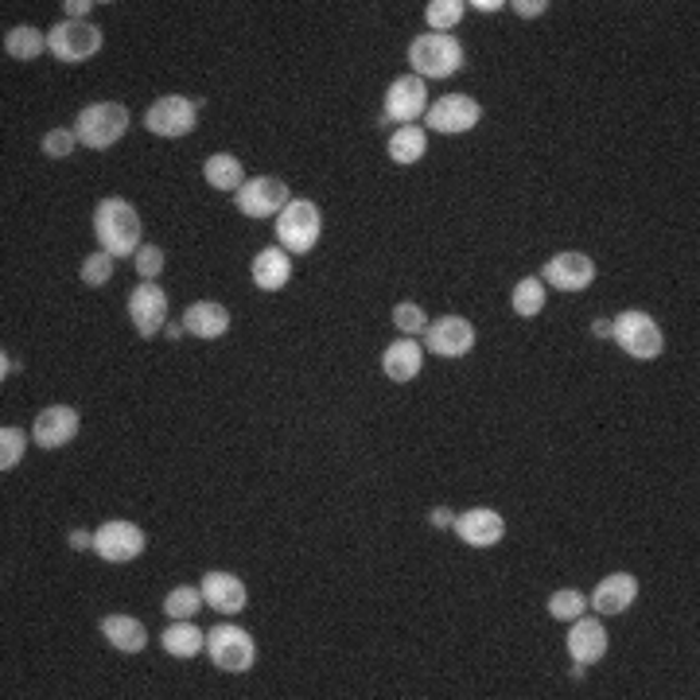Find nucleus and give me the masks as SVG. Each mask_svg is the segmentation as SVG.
<instances>
[{
	"label": "nucleus",
	"instance_id": "obj_11",
	"mask_svg": "<svg viewBox=\"0 0 700 700\" xmlns=\"http://www.w3.org/2000/svg\"><path fill=\"white\" fill-rule=\"evenodd\" d=\"M238 211L250 218H277L284 206L292 203L289 199V183L277 176H257V179H245L242 191H238Z\"/></svg>",
	"mask_w": 700,
	"mask_h": 700
},
{
	"label": "nucleus",
	"instance_id": "obj_2",
	"mask_svg": "<svg viewBox=\"0 0 700 700\" xmlns=\"http://www.w3.org/2000/svg\"><path fill=\"white\" fill-rule=\"evenodd\" d=\"M409 66L417 78H451L463 66V43L440 31L417 36L409 47Z\"/></svg>",
	"mask_w": 700,
	"mask_h": 700
},
{
	"label": "nucleus",
	"instance_id": "obj_19",
	"mask_svg": "<svg viewBox=\"0 0 700 700\" xmlns=\"http://www.w3.org/2000/svg\"><path fill=\"white\" fill-rule=\"evenodd\" d=\"M199 588H203L206 607L218 611V615H238V611H245V584L238 576H230V572H206Z\"/></svg>",
	"mask_w": 700,
	"mask_h": 700
},
{
	"label": "nucleus",
	"instance_id": "obj_36",
	"mask_svg": "<svg viewBox=\"0 0 700 700\" xmlns=\"http://www.w3.org/2000/svg\"><path fill=\"white\" fill-rule=\"evenodd\" d=\"M75 144H78V137L71 129H51L43 137V156L63 160V156H71V152H75Z\"/></svg>",
	"mask_w": 700,
	"mask_h": 700
},
{
	"label": "nucleus",
	"instance_id": "obj_22",
	"mask_svg": "<svg viewBox=\"0 0 700 700\" xmlns=\"http://www.w3.org/2000/svg\"><path fill=\"white\" fill-rule=\"evenodd\" d=\"M183 327L187 335L195 339H222L230 331V311L222 304H215V300H199V304H191L183 311Z\"/></svg>",
	"mask_w": 700,
	"mask_h": 700
},
{
	"label": "nucleus",
	"instance_id": "obj_27",
	"mask_svg": "<svg viewBox=\"0 0 700 700\" xmlns=\"http://www.w3.org/2000/svg\"><path fill=\"white\" fill-rule=\"evenodd\" d=\"M164 650L171 658H195L199 650H206V635L191 619H171V626L164 631Z\"/></svg>",
	"mask_w": 700,
	"mask_h": 700
},
{
	"label": "nucleus",
	"instance_id": "obj_23",
	"mask_svg": "<svg viewBox=\"0 0 700 700\" xmlns=\"http://www.w3.org/2000/svg\"><path fill=\"white\" fill-rule=\"evenodd\" d=\"M292 277V257L289 250H280V245H269L253 257V284L262 292H280L289 284Z\"/></svg>",
	"mask_w": 700,
	"mask_h": 700
},
{
	"label": "nucleus",
	"instance_id": "obj_25",
	"mask_svg": "<svg viewBox=\"0 0 700 700\" xmlns=\"http://www.w3.org/2000/svg\"><path fill=\"white\" fill-rule=\"evenodd\" d=\"M393 164H420L424 152H429V129H420V125H397L385 144Z\"/></svg>",
	"mask_w": 700,
	"mask_h": 700
},
{
	"label": "nucleus",
	"instance_id": "obj_42",
	"mask_svg": "<svg viewBox=\"0 0 700 700\" xmlns=\"http://www.w3.org/2000/svg\"><path fill=\"white\" fill-rule=\"evenodd\" d=\"M591 335L611 339V319H596V323H591Z\"/></svg>",
	"mask_w": 700,
	"mask_h": 700
},
{
	"label": "nucleus",
	"instance_id": "obj_21",
	"mask_svg": "<svg viewBox=\"0 0 700 700\" xmlns=\"http://www.w3.org/2000/svg\"><path fill=\"white\" fill-rule=\"evenodd\" d=\"M420 366H424V343H417V339L402 335L397 343L385 346L382 370L390 382H412L420 373Z\"/></svg>",
	"mask_w": 700,
	"mask_h": 700
},
{
	"label": "nucleus",
	"instance_id": "obj_38",
	"mask_svg": "<svg viewBox=\"0 0 700 700\" xmlns=\"http://www.w3.org/2000/svg\"><path fill=\"white\" fill-rule=\"evenodd\" d=\"M510 9L518 12L522 20H537V16H545V9H549V0H513Z\"/></svg>",
	"mask_w": 700,
	"mask_h": 700
},
{
	"label": "nucleus",
	"instance_id": "obj_13",
	"mask_svg": "<svg viewBox=\"0 0 700 700\" xmlns=\"http://www.w3.org/2000/svg\"><path fill=\"white\" fill-rule=\"evenodd\" d=\"M129 319H132V327H137L140 339L160 335V331L168 327V296H164V289H156L152 280H144L140 289H132Z\"/></svg>",
	"mask_w": 700,
	"mask_h": 700
},
{
	"label": "nucleus",
	"instance_id": "obj_45",
	"mask_svg": "<svg viewBox=\"0 0 700 700\" xmlns=\"http://www.w3.org/2000/svg\"><path fill=\"white\" fill-rule=\"evenodd\" d=\"M12 370H20V362H12V358L4 355V362H0V373H4V378H9Z\"/></svg>",
	"mask_w": 700,
	"mask_h": 700
},
{
	"label": "nucleus",
	"instance_id": "obj_14",
	"mask_svg": "<svg viewBox=\"0 0 700 700\" xmlns=\"http://www.w3.org/2000/svg\"><path fill=\"white\" fill-rule=\"evenodd\" d=\"M471 346H475V327L463 316H444L424 327V351L440 358H463Z\"/></svg>",
	"mask_w": 700,
	"mask_h": 700
},
{
	"label": "nucleus",
	"instance_id": "obj_3",
	"mask_svg": "<svg viewBox=\"0 0 700 700\" xmlns=\"http://www.w3.org/2000/svg\"><path fill=\"white\" fill-rule=\"evenodd\" d=\"M129 129V110L122 102H93L78 113L75 137L86 149H113Z\"/></svg>",
	"mask_w": 700,
	"mask_h": 700
},
{
	"label": "nucleus",
	"instance_id": "obj_9",
	"mask_svg": "<svg viewBox=\"0 0 700 700\" xmlns=\"http://www.w3.org/2000/svg\"><path fill=\"white\" fill-rule=\"evenodd\" d=\"M199 122V102H191V98H183V93H168V98H156V102L149 105V113H144V125H149V132H156V137H187V132L195 129Z\"/></svg>",
	"mask_w": 700,
	"mask_h": 700
},
{
	"label": "nucleus",
	"instance_id": "obj_39",
	"mask_svg": "<svg viewBox=\"0 0 700 700\" xmlns=\"http://www.w3.org/2000/svg\"><path fill=\"white\" fill-rule=\"evenodd\" d=\"M63 9H66V16H71V20H82L86 12L93 9V4H90V0H66Z\"/></svg>",
	"mask_w": 700,
	"mask_h": 700
},
{
	"label": "nucleus",
	"instance_id": "obj_17",
	"mask_svg": "<svg viewBox=\"0 0 700 700\" xmlns=\"http://www.w3.org/2000/svg\"><path fill=\"white\" fill-rule=\"evenodd\" d=\"M78 436V412L71 405H51L36 417V429H31V440L39 448H63Z\"/></svg>",
	"mask_w": 700,
	"mask_h": 700
},
{
	"label": "nucleus",
	"instance_id": "obj_43",
	"mask_svg": "<svg viewBox=\"0 0 700 700\" xmlns=\"http://www.w3.org/2000/svg\"><path fill=\"white\" fill-rule=\"evenodd\" d=\"M475 9L479 12H498V9H506V4H498V0H475Z\"/></svg>",
	"mask_w": 700,
	"mask_h": 700
},
{
	"label": "nucleus",
	"instance_id": "obj_26",
	"mask_svg": "<svg viewBox=\"0 0 700 700\" xmlns=\"http://www.w3.org/2000/svg\"><path fill=\"white\" fill-rule=\"evenodd\" d=\"M203 176H206V183L215 187V191H226V195H238V191H242V183H245L242 160L230 156V152H215V156L206 160Z\"/></svg>",
	"mask_w": 700,
	"mask_h": 700
},
{
	"label": "nucleus",
	"instance_id": "obj_31",
	"mask_svg": "<svg viewBox=\"0 0 700 700\" xmlns=\"http://www.w3.org/2000/svg\"><path fill=\"white\" fill-rule=\"evenodd\" d=\"M463 0H432L429 9H424V20H429V28L440 31V36H448L456 28L459 20H463Z\"/></svg>",
	"mask_w": 700,
	"mask_h": 700
},
{
	"label": "nucleus",
	"instance_id": "obj_41",
	"mask_svg": "<svg viewBox=\"0 0 700 700\" xmlns=\"http://www.w3.org/2000/svg\"><path fill=\"white\" fill-rule=\"evenodd\" d=\"M432 525H436V530H448L451 522H456V518H451V510L448 506H444V510H432V518H429Z\"/></svg>",
	"mask_w": 700,
	"mask_h": 700
},
{
	"label": "nucleus",
	"instance_id": "obj_4",
	"mask_svg": "<svg viewBox=\"0 0 700 700\" xmlns=\"http://www.w3.org/2000/svg\"><path fill=\"white\" fill-rule=\"evenodd\" d=\"M611 339H615L631 358H638V362H650V358H658L665 351L662 327L638 308L611 319Z\"/></svg>",
	"mask_w": 700,
	"mask_h": 700
},
{
	"label": "nucleus",
	"instance_id": "obj_6",
	"mask_svg": "<svg viewBox=\"0 0 700 700\" xmlns=\"http://www.w3.org/2000/svg\"><path fill=\"white\" fill-rule=\"evenodd\" d=\"M206 653H211V662H215L218 670L245 673V670H253V662H257V642H253L250 631H242V626L222 623L206 635Z\"/></svg>",
	"mask_w": 700,
	"mask_h": 700
},
{
	"label": "nucleus",
	"instance_id": "obj_44",
	"mask_svg": "<svg viewBox=\"0 0 700 700\" xmlns=\"http://www.w3.org/2000/svg\"><path fill=\"white\" fill-rule=\"evenodd\" d=\"M183 331H187L183 323H168V327H164V335H168V339H179V335H183Z\"/></svg>",
	"mask_w": 700,
	"mask_h": 700
},
{
	"label": "nucleus",
	"instance_id": "obj_10",
	"mask_svg": "<svg viewBox=\"0 0 700 700\" xmlns=\"http://www.w3.org/2000/svg\"><path fill=\"white\" fill-rule=\"evenodd\" d=\"M429 113V82L417 75H402L393 78L390 90H385V110L382 122H397V125H417V117Z\"/></svg>",
	"mask_w": 700,
	"mask_h": 700
},
{
	"label": "nucleus",
	"instance_id": "obj_18",
	"mask_svg": "<svg viewBox=\"0 0 700 700\" xmlns=\"http://www.w3.org/2000/svg\"><path fill=\"white\" fill-rule=\"evenodd\" d=\"M635 599H638V580L631 572H611V576L596 584L588 603L596 607L599 615H623Z\"/></svg>",
	"mask_w": 700,
	"mask_h": 700
},
{
	"label": "nucleus",
	"instance_id": "obj_5",
	"mask_svg": "<svg viewBox=\"0 0 700 700\" xmlns=\"http://www.w3.org/2000/svg\"><path fill=\"white\" fill-rule=\"evenodd\" d=\"M319 233H323V215H319V206L308 203V199H292V203L277 215L280 250L308 253L311 245L319 242Z\"/></svg>",
	"mask_w": 700,
	"mask_h": 700
},
{
	"label": "nucleus",
	"instance_id": "obj_15",
	"mask_svg": "<svg viewBox=\"0 0 700 700\" xmlns=\"http://www.w3.org/2000/svg\"><path fill=\"white\" fill-rule=\"evenodd\" d=\"M451 530H456V537L463 545H471V549H491V545L502 542L506 533V522L498 510H486V506H475V510L459 513L456 522H451Z\"/></svg>",
	"mask_w": 700,
	"mask_h": 700
},
{
	"label": "nucleus",
	"instance_id": "obj_30",
	"mask_svg": "<svg viewBox=\"0 0 700 700\" xmlns=\"http://www.w3.org/2000/svg\"><path fill=\"white\" fill-rule=\"evenodd\" d=\"M4 51H9L12 59H36L39 51H47V36H39V28H28V24H20V28H12L9 36H4Z\"/></svg>",
	"mask_w": 700,
	"mask_h": 700
},
{
	"label": "nucleus",
	"instance_id": "obj_24",
	"mask_svg": "<svg viewBox=\"0 0 700 700\" xmlns=\"http://www.w3.org/2000/svg\"><path fill=\"white\" fill-rule=\"evenodd\" d=\"M102 635L110 638V646H117V650H125V653H140L149 646V631H144V623L132 615H105Z\"/></svg>",
	"mask_w": 700,
	"mask_h": 700
},
{
	"label": "nucleus",
	"instance_id": "obj_1",
	"mask_svg": "<svg viewBox=\"0 0 700 700\" xmlns=\"http://www.w3.org/2000/svg\"><path fill=\"white\" fill-rule=\"evenodd\" d=\"M93 233L110 257H137L140 242V215L125 199H102L93 211Z\"/></svg>",
	"mask_w": 700,
	"mask_h": 700
},
{
	"label": "nucleus",
	"instance_id": "obj_33",
	"mask_svg": "<svg viewBox=\"0 0 700 700\" xmlns=\"http://www.w3.org/2000/svg\"><path fill=\"white\" fill-rule=\"evenodd\" d=\"M24 451H28V432L9 429V424H4V429H0V471L9 475L12 467L24 459Z\"/></svg>",
	"mask_w": 700,
	"mask_h": 700
},
{
	"label": "nucleus",
	"instance_id": "obj_20",
	"mask_svg": "<svg viewBox=\"0 0 700 700\" xmlns=\"http://www.w3.org/2000/svg\"><path fill=\"white\" fill-rule=\"evenodd\" d=\"M569 653L572 662L580 665H596L599 658L607 653V626L599 619H572V631H569Z\"/></svg>",
	"mask_w": 700,
	"mask_h": 700
},
{
	"label": "nucleus",
	"instance_id": "obj_12",
	"mask_svg": "<svg viewBox=\"0 0 700 700\" xmlns=\"http://www.w3.org/2000/svg\"><path fill=\"white\" fill-rule=\"evenodd\" d=\"M144 545H149V537H144V530L132 522H105L102 530L93 533V552L102 560H110V564L137 560L140 552H144Z\"/></svg>",
	"mask_w": 700,
	"mask_h": 700
},
{
	"label": "nucleus",
	"instance_id": "obj_32",
	"mask_svg": "<svg viewBox=\"0 0 700 700\" xmlns=\"http://www.w3.org/2000/svg\"><path fill=\"white\" fill-rule=\"evenodd\" d=\"M588 611V596L576 588H560L549 596V615L560 619V623H572V619H580Z\"/></svg>",
	"mask_w": 700,
	"mask_h": 700
},
{
	"label": "nucleus",
	"instance_id": "obj_8",
	"mask_svg": "<svg viewBox=\"0 0 700 700\" xmlns=\"http://www.w3.org/2000/svg\"><path fill=\"white\" fill-rule=\"evenodd\" d=\"M479 122H483V105L467 93H444L440 102H429V113H424L429 132H448V137L471 132Z\"/></svg>",
	"mask_w": 700,
	"mask_h": 700
},
{
	"label": "nucleus",
	"instance_id": "obj_37",
	"mask_svg": "<svg viewBox=\"0 0 700 700\" xmlns=\"http://www.w3.org/2000/svg\"><path fill=\"white\" fill-rule=\"evenodd\" d=\"M132 265H137L140 277L152 280L156 272H164V250H160V245H140L137 257H132Z\"/></svg>",
	"mask_w": 700,
	"mask_h": 700
},
{
	"label": "nucleus",
	"instance_id": "obj_35",
	"mask_svg": "<svg viewBox=\"0 0 700 700\" xmlns=\"http://www.w3.org/2000/svg\"><path fill=\"white\" fill-rule=\"evenodd\" d=\"M393 323H397V331L409 339L424 335V327H429V316H424V308L420 304H397L393 308Z\"/></svg>",
	"mask_w": 700,
	"mask_h": 700
},
{
	"label": "nucleus",
	"instance_id": "obj_29",
	"mask_svg": "<svg viewBox=\"0 0 700 700\" xmlns=\"http://www.w3.org/2000/svg\"><path fill=\"white\" fill-rule=\"evenodd\" d=\"M203 603H206L203 588H195V584H179V588H171L168 599H164V615L168 619H195Z\"/></svg>",
	"mask_w": 700,
	"mask_h": 700
},
{
	"label": "nucleus",
	"instance_id": "obj_7",
	"mask_svg": "<svg viewBox=\"0 0 700 700\" xmlns=\"http://www.w3.org/2000/svg\"><path fill=\"white\" fill-rule=\"evenodd\" d=\"M47 51L63 63H86L102 51V31L86 24V20H63L47 31Z\"/></svg>",
	"mask_w": 700,
	"mask_h": 700
},
{
	"label": "nucleus",
	"instance_id": "obj_34",
	"mask_svg": "<svg viewBox=\"0 0 700 700\" xmlns=\"http://www.w3.org/2000/svg\"><path fill=\"white\" fill-rule=\"evenodd\" d=\"M113 262H117V257H110L105 250L90 253V257L82 262V284H90V289H102V284H110Z\"/></svg>",
	"mask_w": 700,
	"mask_h": 700
},
{
	"label": "nucleus",
	"instance_id": "obj_16",
	"mask_svg": "<svg viewBox=\"0 0 700 700\" xmlns=\"http://www.w3.org/2000/svg\"><path fill=\"white\" fill-rule=\"evenodd\" d=\"M542 280L560 292H584L591 280H596V265H591V257H584V253H557V257L545 262Z\"/></svg>",
	"mask_w": 700,
	"mask_h": 700
},
{
	"label": "nucleus",
	"instance_id": "obj_28",
	"mask_svg": "<svg viewBox=\"0 0 700 700\" xmlns=\"http://www.w3.org/2000/svg\"><path fill=\"white\" fill-rule=\"evenodd\" d=\"M513 311L522 319H533V316H542V308H545V280L542 277H522L518 280V289H513Z\"/></svg>",
	"mask_w": 700,
	"mask_h": 700
},
{
	"label": "nucleus",
	"instance_id": "obj_40",
	"mask_svg": "<svg viewBox=\"0 0 700 700\" xmlns=\"http://www.w3.org/2000/svg\"><path fill=\"white\" fill-rule=\"evenodd\" d=\"M71 549H93V533L75 530V533H71Z\"/></svg>",
	"mask_w": 700,
	"mask_h": 700
}]
</instances>
